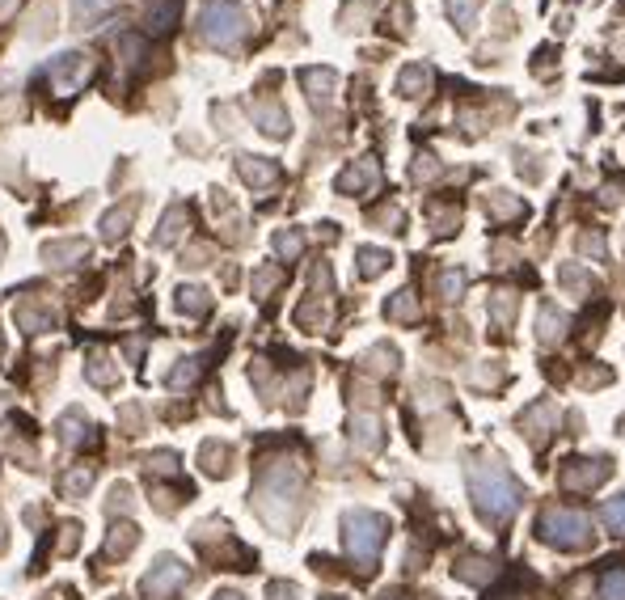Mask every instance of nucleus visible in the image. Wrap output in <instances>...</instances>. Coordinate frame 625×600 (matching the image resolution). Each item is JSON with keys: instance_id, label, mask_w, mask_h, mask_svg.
I'll return each mask as SVG.
<instances>
[{"instance_id": "nucleus-47", "label": "nucleus", "mask_w": 625, "mask_h": 600, "mask_svg": "<svg viewBox=\"0 0 625 600\" xmlns=\"http://www.w3.org/2000/svg\"><path fill=\"white\" fill-rule=\"evenodd\" d=\"M5 546H9V537H5V516H0V554H5Z\"/></svg>"}, {"instance_id": "nucleus-43", "label": "nucleus", "mask_w": 625, "mask_h": 600, "mask_svg": "<svg viewBox=\"0 0 625 600\" xmlns=\"http://www.w3.org/2000/svg\"><path fill=\"white\" fill-rule=\"evenodd\" d=\"M173 466H178V457H173V453H157V457H148V469H161V474H170Z\"/></svg>"}, {"instance_id": "nucleus-1", "label": "nucleus", "mask_w": 625, "mask_h": 600, "mask_svg": "<svg viewBox=\"0 0 625 600\" xmlns=\"http://www.w3.org/2000/svg\"><path fill=\"white\" fill-rule=\"evenodd\" d=\"M465 482H469V499H474V507H478L486 525H507L512 512L520 507V487L499 466V457L474 453L465 466Z\"/></svg>"}, {"instance_id": "nucleus-41", "label": "nucleus", "mask_w": 625, "mask_h": 600, "mask_svg": "<svg viewBox=\"0 0 625 600\" xmlns=\"http://www.w3.org/2000/svg\"><path fill=\"white\" fill-rule=\"evenodd\" d=\"M111 512H123V507H132V487L127 482H119V487L111 490V503H106Z\"/></svg>"}, {"instance_id": "nucleus-3", "label": "nucleus", "mask_w": 625, "mask_h": 600, "mask_svg": "<svg viewBox=\"0 0 625 600\" xmlns=\"http://www.w3.org/2000/svg\"><path fill=\"white\" fill-rule=\"evenodd\" d=\"M249 30V17L237 9V0H208L199 13V34L208 38L211 47H233Z\"/></svg>"}, {"instance_id": "nucleus-19", "label": "nucleus", "mask_w": 625, "mask_h": 600, "mask_svg": "<svg viewBox=\"0 0 625 600\" xmlns=\"http://www.w3.org/2000/svg\"><path fill=\"white\" fill-rule=\"evenodd\" d=\"M558 283H562V288H571L575 296H591V292H596L591 270H583L579 262H566V267H558Z\"/></svg>"}, {"instance_id": "nucleus-22", "label": "nucleus", "mask_w": 625, "mask_h": 600, "mask_svg": "<svg viewBox=\"0 0 625 600\" xmlns=\"http://www.w3.org/2000/svg\"><path fill=\"white\" fill-rule=\"evenodd\" d=\"M376 182V161H359L347 173H338V191H368Z\"/></svg>"}, {"instance_id": "nucleus-44", "label": "nucleus", "mask_w": 625, "mask_h": 600, "mask_svg": "<svg viewBox=\"0 0 625 600\" xmlns=\"http://www.w3.org/2000/svg\"><path fill=\"white\" fill-rule=\"evenodd\" d=\"M579 250H591V254H604V241H601V237H579Z\"/></svg>"}, {"instance_id": "nucleus-40", "label": "nucleus", "mask_w": 625, "mask_h": 600, "mask_svg": "<svg viewBox=\"0 0 625 600\" xmlns=\"http://www.w3.org/2000/svg\"><path fill=\"white\" fill-rule=\"evenodd\" d=\"M267 600H300V588H296V584H283V579H275V584H267Z\"/></svg>"}, {"instance_id": "nucleus-6", "label": "nucleus", "mask_w": 625, "mask_h": 600, "mask_svg": "<svg viewBox=\"0 0 625 600\" xmlns=\"http://www.w3.org/2000/svg\"><path fill=\"white\" fill-rule=\"evenodd\" d=\"M51 81H55V89L60 93H76V89L89 81V73H93V64H89L85 51H68V55H55L51 60Z\"/></svg>"}, {"instance_id": "nucleus-4", "label": "nucleus", "mask_w": 625, "mask_h": 600, "mask_svg": "<svg viewBox=\"0 0 625 600\" xmlns=\"http://www.w3.org/2000/svg\"><path fill=\"white\" fill-rule=\"evenodd\" d=\"M541 537L558 546V550H583L591 541V525L583 512H571V507H545L541 512Z\"/></svg>"}, {"instance_id": "nucleus-49", "label": "nucleus", "mask_w": 625, "mask_h": 600, "mask_svg": "<svg viewBox=\"0 0 625 600\" xmlns=\"http://www.w3.org/2000/svg\"><path fill=\"white\" fill-rule=\"evenodd\" d=\"M321 600H343V596H321Z\"/></svg>"}, {"instance_id": "nucleus-14", "label": "nucleus", "mask_w": 625, "mask_h": 600, "mask_svg": "<svg viewBox=\"0 0 625 600\" xmlns=\"http://www.w3.org/2000/svg\"><path fill=\"white\" fill-rule=\"evenodd\" d=\"M89 254V245L76 237V241H47L43 245V262L47 267H73L76 258H85Z\"/></svg>"}, {"instance_id": "nucleus-15", "label": "nucleus", "mask_w": 625, "mask_h": 600, "mask_svg": "<svg viewBox=\"0 0 625 600\" xmlns=\"http://www.w3.org/2000/svg\"><path fill=\"white\" fill-rule=\"evenodd\" d=\"M135 211H140V203H135V199H127V203L111 208L106 216H102V237H106V241H119V237L127 233V224L135 221Z\"/></svg>"}, {"instance_id": "nucleus-18", "label": "nucleus", "mask_w": 625, "mask_h": 600, "mask_svg": "<svg viewBox=\"0 0 625 600\" xmlns=\"http://www.w3.org/2000/svg\"><path fill=\"white\" fill-rule=\"evenodd\" d=\"M173 305L182 309L186 318H203V313L211 309V296L203 292V288H195V283H182V288H178V300H173Z\"/></svg>"}, {"instance_id": "nucleus-50", "label": "nucleus", "mask_w": 625, "mask_h": 600, "mask_svg": "<svg viewBox=\"0 0 625 600\" xmlns=\"http://www.w3.org/2000/svg\"><path fill=\"white\" fill-rule=\"evenodd\" d=\"M114 600H123V596H114Z\"/></svg>"}, {"instance_id": "nucleus-51", "label": "nucleus", "mask_w": 625, "mask_h": 600, "mask_svg": "<svg viewBox=\"0 0 625 600\" xmlns=\"http://www.w3.org/2000/svg\"><path fill=\"white\" fill-rule=\"evenodd\" d=\"M43 600H51V596H43Z\"/></svg>"}, {"instance_id": "nucleus-38", "label": "nucleus", "mask_w": 625, "mask_h": 600, "mask_svg": "<svg viewBox=\"0 0 625 600\" xmlns=\"http://www.w3.org/2000/svg\"><path fill=\"white\" fill-rule=\"evenodd\" d=\"M461 288H465V275H461V270H444V275H440V292L448 296V300H456Z\"/></svg>"}, {"instance_id": "nucleus-11", "label": "nucleus", "mask_w": 625, "mask_h": 600, "mask_svg": "<svg viewBox=\"0 0 625 600\" xmlns=\"http://www.w3.org/2000/svg\"><path fill=\"white\" fill-rule=\"evenodd\" d=\"M237 173H241L254 191H267V186L279 178V170H275L267 157H237Z\"/></svg>"}, {"instance_id": "nucleus-37", "label": "nucleus", "mask_w": 625, "mask_h": 600, "mask_svg": "<svg viewBox=\"0 0 625 600\" xmlns=\"http://www.w3.org/2000/svg\"><path fill=\"white\" fill-rule=\"evenodd\" d=\"M601 596L604 600H625V571H609V575H604Z\"/></svg>"}, {"instance_id": "nucleus-13", "label": "nucleus", "mask_w": 625, "mask_h": 600, "mask_svg": "<svg viewBox=\"0 0 625 600\" xmlns=\"http://www.w3.org/2000/svg\"><path fill=\"white\" fill-rule=\"evenodd\" d=\"M254 119H258V127H262L267 135H275V140H283V135L292 132V123H288V114H283L279 102H258Z\"/></svg>"}, {"instance_id": "nucleus-5", "label": "nucleus", "mask_w": 625, "mask_h": 600, "mask_svg": "<svg viewBox=\"0 0 625 600\" xmlns=\"http://www.w3.org/2000/svg\"><path fill=\"white\" fill-rule=\"evenodd\" d=\"M182 588H186V566L173 554H161L157 563H152V571L140 579V592L148 600H173Z\"/></svg>"}, {"instance_id": "nucleus-12", "label": "nucleus", "mask_w": 625, "mask_h": 600, "mask_svg": "<svg viewBox=\"0 0 625 600\" xmlns=\"http://www.w3.org/2000/svg\"><path fill=\"white\" fill-rule=\"evenodd\" d=\"M300 85L308 89V98L317 102V106H326L330 93H334V85H338V76H334L330 68H305V73H300Z\"/></svg>"}, {"instance_id": "nucleus-31", "label": "nucleus", "mask_w": 625, "mask_h": 600, "mask_svg": "<svg viewBox=\"0 0 625 600\" xmlns=\"http://www.w3.org/2000/svg\"><path fill=\"white\" fill-rule=\"evenodd\" d=\"M601 520L609 525V533H625V495H617V499H609L601 507Z\"/></svg>"}, {"instance_id": "nucleus-23", "label": "nucleus", "mask_w": 625, "mask_h": 600, "mask_svg": "<svg viewBox=\"0 0 625 600\" xmlns=\"http://www.w3.org/2000/svg\"><path fill=\"white\" fill-rule=\"evenodd\" d=\"M356 258H359V275H364V280H376L380 270H385V267L393 262L389 250H376V245H359Z\"/></svg>"}, {"instance_id": "nucleus-39", "label": "nucleus", "mask_w": 625, "mask_h": 600, "mask_svg": "<svg viewBox=\"0 0 625 600\" xmlns=\"http://www.w3.org/2000/svg\"><path fill=\"white\" fill-rule=\"evenodd\" d=\"M364 359H380L376 372H393V368H397V351H393V347H372Z\"/></svg>"}, {"instance_id": "nucleus-34", "label": "nucleus", "mask_w": 625, "mask_h": 600, "mask_svg": "<svg viewBox=\"0 0 625 600\" xmlns=\"http://www.w3.org/2000/svg\"><path fill=\"white\" fill-rule=\"evenodd\" d=\"M512 313H515V296L512 292L491 296V318L499 321V326H512Z\"/></svg>"}, {"instance_id": "nucleus-33", "label": "nucleus", "mask_w": 625, "mask_h": 600, "mask_svg": "<svg viewBox=\"0 0 625 600\" xmlns=\"http://www.w3.org/2000/svg\"><path fill=\"white\" fill-rule=\"evenodd\" d=\"M478 5H482V0H448V13L456 17V25H461V30H469V25H474V17H478Z\"/></svg>"}, {"instance_id": "nucleus-28", "label": "nucleus", "mask_w": 625, "mask_h": 600, "mask_svg": "<svg viewBox=\"0 0 625 600\" xmlns=\"http://www.w3.org/2000/svg\"><path fill=\"white\" fill-rule=\"evenodd\" d=\"M17 321H22V326H25L30 334H43V330H51V326H55V313H51V309H30V305H22V309H17Z\"/></svg>"}, {"instance_id": "nucleus-17", "label": "nucleus", "mask_w": 625, "mask_h": 600, "mask_svg": "<svg viewBox=\"0 0 625 600\" xmlns=\"http://www.w3.org/2000/svg\"><path fill=\"white\" fill-rule=\"evenodd\" d=\"M135 541H140V528L123 520V525H114V528H111V537H106L102 554H106V558H127V554L135 550Z\"/></svg>"}, {"instance_id": "nucleus-16", "label": "nucleus", "mask_w": 625, "mask_h": 600, "mask_svg": "<svg viewBox=\"0 0 625 600\" xmlns=\"http://www.w3.org/2000/svg\"><path fill=\"white\" fill-rule=\"evenodd\" d=\"M566 334V313L558 305H541L537 309V339L541 343H558Z\"/></svg>"}, {"instance_id": "nucleus-25", "label": "nucleus", "mask_w": 625, "mask_h": 600, "mask_svg": "<svg viewBox=\"0 0 625 600\" xmlns=\"http://www.w3.org/2000/svg\"><path fill=\"white\" fill-rule=\"evenodd\" d=\"M85 377L93 380V385H106V389H111V385H119V368L111 364V356H98V351H93L85 364Z\"/></svg>"}, {"instance_id": "nucleus-29", "label": "nucleus", "mask_w": 625, "mask_h": 600, "mask_svg": "<svg viewBox=\"0 0 625 600\" xmlns=\"http://www.w3.org/2000/svg\"><path fill=\"white\" fill-rule=\"evenodd\" d=\"M85 428H89V418L81 415V410H68V415L60 418V440L63 444H81L85 440Z\"/></svg>"}, {"instance_id": "nucleus-45", "label": "nucleus", "mask_w": 625, "mask_h": 600, "mask_svg": "<svg viewBox=\"0 0 625 600\" xmlns=\"http://www.w3.org/2000/svg\"><path fill=\"white\" fill-rule=\"evenodd\" d=\"M211 600H246V596H241V592H233V588H224V592H216Z\"/></svg>"}, {"instance_id": "nucleus-20", "label": "nucleus", "mask_w": 625, "mask_h": 600, "mask_svg": "<svg viewBox=\"0 0 625 600\" xmlns=\"http://www.w3.org/2000/svg\"><path fill=\"white\" fill-rule=\"evenodd\" d=\"M427 85H431V68H423V64H410L397 76V93L402 98H418V93H427Z\"/></svg>"}, {"instance_id": "nucleus-26", "label": "nucleus", "mask_w": 625, "mask_h": 600, "mask_svg": "<svg viewBox=\"0 0 625 600\" xmlns=\"http://www.w3.org/2000/svg\"><path fill=\"white\" fill-rule=\"evenodd\" d=\"M385 313H389V321H415L418 318V300L410 288H402L397 296H389V305H385Z\"/></svg>"}, {"instance_id": "nucleus-32", "label": "nucleus", "mask_w": 625, "mask_h": 600, "mask_svg": "<svg viewBox=\"0 0 625 600\" xmlns=\"http://www.w3.org/2000/svg\"><path fill=\"white\" fill-rule=\"evenodd\" d=\"M486 211H491L494 221H507V216H515V211H520V199H512L507 191H494V195L486 199Z\"/></svg>"}, {"instance_id": "nucleus-10", "label": "nucleus", "mask_w": 625, "mask_h": 600, "mask_svg": "<svg viewBox=\"0 0 625 600\" xmlns=\"http://www.w3.org/2000/svg\"><path fill=\"white\" fill-rule=\"evenodd\" d=\"M199 466H203V474H211V478H224L229 466H233V448H229L224 440H203V448H199Z\"/></svg>"}, {"instance_id": "nucleus-36", "label": "nucleus", "mask_w": 625, "mask_h": 600, "mask_svg": "<svg viewBox=\"0 0 625 600\" xmlns=\"http://www.w3.org/2000/svg\"><path fill=\"white\" fill-rule=\"evenodd\" d=\"M195 377H199V359H182V364L170 372V389H182V385H190Z\"/></svg>"}, {"instance_id": "nucleus-2", "label": "nucleus", "mask_w": 625, "mask_h": 600, "mask_svg": "<svg viewBox=\"0 0 625 600\" xmlns=\"http://www.w3.org/2000/svg\"><path fill=\"white\" fill-rule=\"evenodd\" d=\"M385 533H389V520L380 512H368V507H351L343 512V541L347 554L356 558L359 571H372L376 566V554L385 546Z\"/></svg>"}, {"instance_id": "nucleus-46", "label": "nucleus", "mask_w": 625, "mask_h": 600, "mask_svg": "<svg viewBox=\"0 0 625 600\" xmlns=\"http://www.w3.org/2000/svg\"><path fill=\"white\" fill-rule=\"evenodd\" d=\"M13 9H17V0H0V17H9Z\"/></svg>"}, {"instance_id": "nucleus-8", "label": "nucleus", "mask_w": 625, "mask_h": 600, "mask_svg": "<svg viewBox=\"0 0 625 600\" xmlns=\"http://www.w3.org/2000/svg\"><path fill=\"white\" fill-rule=\"evenodd\" d=\"M553 418H558L553 402H545V398H541V402H532V406L524 410V415H520V431H524V436H528L532 444H541V440H545V436L553 431Z\"/></svg>"}, {"instance_id": "nucleus-48", "label": "nucleus", "mask_w": 625, "mask_h": 600, "mask_svg": "<svg viewBox=\"0 0 625 600\" xmlns=\"http://www.w3.org/2000/svg\"><path fill=\"white\" fill-rule=\"evenodd\" d=\"M0 258H5V237H0Z\"/></svg>"}, {"instance_id": "nucleus-27", "label": "nucleus", "mask_w": 625, "mask_h": 600, "mask_svg": "<svg viewBox=\"0 0 625 600\" xmlns=\"http://www.w3.org/2000/svg\"><path fill=\"white\" fill-rule=\"evenodd\" d=\"M182 224H186V208H170V211H165V221H161V229H157V237H152V241H157V245H173L178 237H182Z\"/></svg>"}, {"instance_id": "nucleus-9", "label": "nucleus", "mask_w": 625, "mask_h": 600, "mask_svg": "<svg viewBox=\"0 0 625 600\" xmlns=\"http://www.w3.org/2000/svg\"><path fill=\"white\" fill-rule=\"evenodd\" d=\"M453 575L461 579V584H469V588H482V584L494 575V563L491 558H482V554H465V558H456L453 563Z\"/></svg>"}, {"instance_id": "nucleus-21", "label": "nucleus", "mask_w": 625, "mask_h": 600, "mask_svg": "<svg viewBox=\"0 0 625 600\" xmlns=\"http://www.w3.org/2000/svg\"><path fill=\"white\" fill-rule=\"evenodd\" d=\"M178 9H182V0H152L148 5V13H144V22H148V30H170L173 22H178Z\"/></svg>"}, {"instance_id": "nucleus-35", "label": "nucleus", "mask_w": 625, "mask_h": 600, "mask_svg": "<svg viewBox=\"0 0 625 600\" xmlns=\"http://www.w3.org/2000/svg\"><path fill=\"white\" fill-rule=\"evenodd\" d=\"M300 233H292V229H288V233H275V254L283 258V262H292L296 254H300Z\"/></svg>"}, {"instance_id": "nucleus-24", "label": "nucleus", "mask_w": 625, "mask_h": 600, "mask_svg": "<svg viewBox=\"0 0 625 600\" xmlns=\"http://www.w3.org/2000/svg\"><path fill=\"white\" fill-rule=\"evenodd\" d=\"M351 440L359 444V448H380V423L372 415H356L351 418Z\"/></svg>"}, {"instance_id": "nucleus-7", "label": "nucleus", "mask_w": 625, "mask_h": 600, "mask_svg": "<svg viewBox=\"0 0 625 600\" xmlns=\"http://www.w3.org/2000/svg\"><path fill=\"white\" fill-rule=\"evenodd\" d=\"M609 474H613V466H609L604 457H596V461H571V466H562L558 482H562L566 490H591V487H601Z\"/></svg>"}, {"instance_id": "nucleus-30", "label": "nucleus", "mask_w": 625, "mask_h": 600, "mask_svg": "<svg viewBox=\"0 0 625 600\" xmlns=\"http://www.w3.org/2000/svg\"><path fill=\"white\" fill-rule=\"evenodd\" d=\"M89 487H93V469H89V466H76L73 474L63 478V495H68V499H81Z\"/></svg>"}, {"instance_id": "nucleus-42", "label": "nucleus", "mask_w": 625, "mask_h": 600, "mask_svg": "<svg viewBox=\"0 0 625 600\" xmlns=\"http://www.w3.org/2000/svg\"><path fill=\"white\" fill-rule=\"evenodd\" d=\"M111 5V0H73V13L76 17H93V13H102Z\"/></svg>"}]
</instances>
